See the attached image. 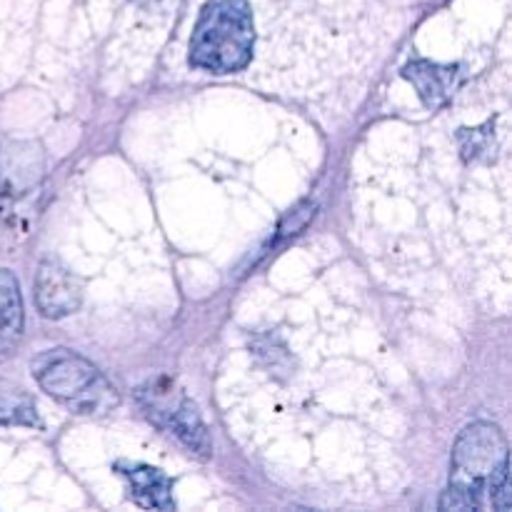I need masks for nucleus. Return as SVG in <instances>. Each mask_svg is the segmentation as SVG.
Wrapping results in <instances>:
<instances>
[{"label":"nucleus","instance_id":"f257e3e1","mask_svg":"<svg viewBox=\"0 0 512 512\" xmlns=\"http://www.w3.org/2000/svg\"><path fill=\"white\" fill-rule=\"evenodd\" d=\"M485 493L490 508H512L508 440L498 425L473 423L455 440L453 473L440 510H480Z\"/></svg>","mask_w":512,"mask_h":512},{"label":"nucleus","instance_id":"f03ea898","mask_svg":"<svg viewBox=\"0 0 512 512\" xmlns=\"http://www.w3.org/2000/svg\"><path fill=\"white\" fill-rule=\"evenodd\" d=\"M255 23L248 0H208L190 38V65L215 75L238 73L253 58Z\"/></svg>","mask_w":512,"mask_h":512},{"label":"nucleus","instance_id":"7ed1b4c3","mask_svg":"<svg viewBox=\"0 0 512 512\" xmlns=\"http://www.w3.org/2000/svg\"><path fill=\"white\" fill-rule=\"evenodd\" d=\"M30 370L40 388L75 415H103L120 403L115 385L88 358L68 348L45 350Z\"/></svg>","mask_w":512,"mask_h":512},{"label":"nucleus","instance_id":"20e7f679","mask_svg":"<svg viewBox=\"0 0 512 512\" xmlns=\"http://www.w3.org/2000/svg\"><path fill=\"white\" fill-rule=\"evenodd\" d=\"M138 398L148 418L163 430H168L170 435H175L190 453L200 455V458L213 455V443H210L208 428H205L198 408L188 395L175 390V385H170L168 380L148 383L138 390Z\"/></svg>","mask_w":512,"mask_h":512},{"label":"nucleus","instance_id":"39448f33","mask_svg":"<svg viewBox=\"0 0 512 512\" xmlns=\"http://www.w3.org/2000/svg\"><path fill=\"white\" fill-rule=\"evenodd\" d=\"M35 303L50 320L73 315L83 303V285L58 260H43L35 278Z\"/></svg>","mask_w":512,"mask_h":512},{"label":"nucleus","instance_id":"423d86ee","mask_svg":"<svg viewBox=\"0 0 512 512\" xmlns=\"http://www.w3.org/2000/svg\"><path fill=\"white\" fill-rule=\"evenodd\" d=\"M403 78L410 80L430 110L443 108L458 88L460 65H440L430 60H413L403 68Z\"/></svg>","mask_w":512,"mask_h":512},{"label":"nucleus","instance_id":"0eeeda50","mask_svg":"<svg viewBox=\"0 0 512 512\" xmlns=\"http://www.w3.org/2000/svg\"><path fill=\"white\" fill-rule=\"evenodd\" d=\"M120 475L128 483V493L140 508L170 510L173 508V483L168 475L150 465L118 463Z\"/></svg>","mask_w":512,"mask_h":512},{"label":"nucleus","instance_id":"6e6552de","mask_svg":"<svg viewBox=\"0 0 512 512\" xmlns=\"http://www.w3.org/2000/svg\"><path fill=\"white\" fill-rule=\"evenodd\" d=\"M23 295L8 268H0V363L10 360L23 340Z\"/></svg>","mask_w":512,"mask_h":512},{"label":"nucleus","instance_id":"1a4fd4ad","mask_svg":"<svg viewBox=\"0 0 512 512\" xmlns=\"http://www.w3.org/2000/svg\"><path fill=\"white\" fill-rule=\"evenodd\" d=\"M0 425H38L35 405L25 395L0 398Z\"/></svg>","mask_w":512,"mask_h":512},{"label":"nucleus","instance_id":"9d476101","mask_svg":"<svg viewBox=\"0 0 512 512\" xmlns=\"http://www.w3.org/2000/svg\"><path fill=\"white\" fill-rule=\"evenodd\" d=\"M490 125L493 123L483 125V128L460 130V143H463L465 160L478 158L480 153H493V133H488Z\"/></svg>","mask_w":512,"mask_h":512},{"label":"nucleus","instance_id":"9b49d317","mask_svg":"<svg viewBox=\"0 0 512 512\" xmlns=\"http://www.w3.org/2000/svg\"><path fill=\"white\" fill-rule=\"evenodd\" d=\"M313 215H315V203H310V200H303L300 205H295V208L285 215L283 223H280L278 238H290V235H298L300 230L310 223V218H313Z\"/></svg>","mask_w":512,"mask_h":512},{"label":"nucleus","instance_id":"f8f14e48","mask_svg":"<svg viewBox=\"0 0 512 512\" xmlns=\"http://www.w3.org/2000/svg\"><path fill=\"white\" fill-rule=\"evenodd\" d=\"M133 3H138V5H153V3H158V0H133Z\"/></svg>","mask_w":512,"mask_h":512}]
</instances>
